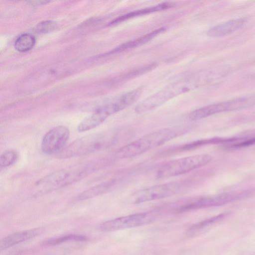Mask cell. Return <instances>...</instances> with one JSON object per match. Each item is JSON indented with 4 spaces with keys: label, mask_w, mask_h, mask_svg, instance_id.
Instances as JSON below:
<instances>
[{
    "label": "cell",
    "mask_w": 255,
    "mask_h": 255,
    "mask_svg": "<svg viewBox=\"0 0 255 255\" xmlns=\"http://www.w3.org/2000/svg\"><path fill=\"white\" fill-rule=\"evenodd\" d=\"M228 215V213H223L199 222L191 226L187 230V232L191 235L197 234L220 222Z\"/></svg>",
    "instance_id": "ac0fdd59"
},
{
    "label": "cell",
    "mask_w": 255,
    "mask_h": 255,
    "mask_svg": "<svg viewBox=\"0 0 255 255\" xmlns=\"http://www.w3.org/2000/svg\"><path fill=\"white\" fill-rule=\"evenodd\" d=\"M222 70L207 69L188 75L166 86L140 102L135 108L137 114L154 109L172 98L209 83L222 76Z\"/></svg>",
    "instance_id": "6da1fadb"
},
{
    "label": "cell",
    "mask_w": 255,
    "mask_h": 255,
    "mask_svg": "<svg viewBox=\"0 0 255 255\" xmlns=\"http://www.w3.org/2000/svg\"><path fill=\"white\" fill-rule=\"evenodd\" d=\"M117 138L116 134L111 131L87 135L70 143L58 153L57 157L69 158L92 153L112 145Z\"/></svg>",
    "instance_id": "277c9868"
},
{
    "label": "cell",
    "mask_w": 255,
    "mask_h": 255,
    "mask_svg": "<svg viewBox=\"0 0 255 255\" xmlns=\"http://www.w3.org/2000/svg\"><path fill=\"white\" fill-rule=\"evenodd\" d=\"M115 113L114 108L109 101L98 108L92 115L83 120L78 126V130L80 132H83L93 129Z\"/></svg>",
    "instance_id": "8fae6325"
},
{
    "label": "cell",
    "mask_w": 255,
    "mask_h": 255,
    "mask_svg": "<svg viewBox=\"0 0 255 255\" xmlns=\"http://www.w3.org/2000/svg\"><path fill=\"white\" fill-rule=\"evenodd\" d=\"M44 231V228L38 227L9 235L1 240L0 250L1 251L6 250L15 245L33 239L40 235Z\"/></svg>",
    "instance_id": "7c38bea8"
},
{
    "label": "cell",
    "mask_w": 255,
    "mask_h": 255,
    "mask_svg": "<svg viewBox=\"0 0 255 255\" xmlns=\"http://www.w3.org/2000/svg\"><path fill=\"white\" fill-rule=\"evenodd\" d=\"M189 129L187 126H176L147 133L120 148L116 155L121 158L134 157L186 133Z\"/></svg>",
    "instance_id": "3957f363"
},
{
    "label": "cell",
    "mask_w": 255,
    "mask_h": 255,
    "mask_svg": "<svg viewBox=\"0 0 255 255\" xmlns=\"http://www.w3.org/2000/svg\"><path fill=\"white\" fill-rule=\"evenodd\" d=\"M28 2L30 3V4H31L32 5L37 6V5H40L43 4H46V3H48L49 1H45V0H44V1L36 0V1H28Z\"/></svg>",
    "instance_id": "cb8c5ba5"
},
{
    "label": "cell",
    "mask_w": 255,
    "mask_h": 255,
    "mask_svg": "<svg viewBox=\"0 0 255 255\" xmlns=\"http://www.w3.org/2000/svg\"><path fill=\"white\" fill-rule=\"evenodd\" d=\"M211 160L210 155L201 154L171 160L159 167L156 177L165 179L182 175L206 165Z\"/></svg>",
    "instance_id": "5b68a950"
},
{
    "label": "cell",
    "mask_w": 255,
    "mask_h": 255,
    "mask_svg": "<svg viewBox=\"0 0 255 255\" xmlns=\"http://www.w3.org/2000/svg\"><path fill=\"white\" fill-rule=\"evenodd\" d=\"M117 180L112 179L95 185L81 193L77 197L79 200H85L105 193L112 189Z\"/></svg>",
    "instance_id": "2e32d148"
},
{
    "label": "cell",
    "mask_w": 255,
    "mask_h": 255,
    "mask_svg": "<svg viewBox=\"0 0 255 255\" xmlns=\"http://www.w3.org/2000/svg\"><path fill=\"white\" fill-rule=\"evenodd\" d=\"M157 216L154 211L135 213L106 221L100 225L99 229L109 232L139 227L152 223Z\"/></svg>",
    "instance_id": "52a82bcc"
},
{
    "label": "cell",
    "mask_w": 255,
    "mask_h": 255,
    "mask_svg": "<svg viewBox=\"0 0 255 255\" xmlns=\"http://www.w3.org/2000/svg\"><path fill=\"white\" fill-rule=\"evenodd\" d=\"M166 29V27H161L148 32L133 40L125 42L115 48L106 54L118 53L130 50L142 45Z\"/></svg>",
    "instance_id": "4fadbf2b"
},
{
    "label": "cell",
    "mask_w": 255,
    "mask_h": 255,
    "mask_svg": "<svg viewBox=\"0 0 255 255\" xmlns=\"http://www.w3.org/2000/svg\"><path fill=\"white\" fill-rule=\"evenodd\" d=\"M106 162L103 159L81 163L51 173L35 183L33 194L40 196L69 186L91 174Z\"/></svg>",
    "instance_id": "7a4b0ae2"
},
{
    "label": "cell",
    "mask_w": 255,
    "mask_h": 255,
    "mask_svg": "<svg viewBox=\"0 0 255 255\" xmlns=\"http://www.w3.org/2000/svg\"><path fill=\"white\" fill-rule=\"evenodd\" d=\"M241 105L238 98L209 105L196 109L189 115L191 121L199 120L213 115L229 111L240 110Z\"/></svg>",
    "instance_id": "30bf717a"
},
{
    "label": "cell",
    "mask_w": 255,
    "mask_h": 255,
    "mask_svg": "<svg viewBox=\"0 0 255 255\" xmlns=\"http://www.w3.org/2000/svg\"><path fill=\"white\" fill-rule=\"evenodd\" d=\"M57 26L56 22L52 20L43 21L38 23L35 28L38 33H46L54 30Z\"/></svg>",
    "instance_id": "603a6c76"
},
{
    "label": "cell",
    "mask_w": 255,
    "mask_h": 255,
    "mask_svg": "<svg viewBox=\"0 0 255 255\" xmlns=\"http://www.w3.org/2000/svg\"><path fill=\"white\" fill-rule=\"evenodd\" d=\"M87 240V238L83 235L69 234L61 236L56 238L48 239L43 243L45 246H51L57 245L68 241H84Z\"/></svg>",
    "instance_id": "ffe728a7"
},
{
    "label": "cell",
    "mask_w": 255,
    "mask_h": 255,
    "mask_svg": "<svg viewBox=\"0 0 255 255\" xmlns=\"http://www.w3.org/2000/svg\"><path fill=\"white\" fill-rule=\"evenodd\" d=\"M245 22V19L242 18L230 20L211 28L207 31V34L211 37H222L239 29Z\"/></svg>",
    "instance_id": "5bb4252c"
},
{
    "label": "cell",
    "mask_w": 255,
    "mask_h": 255,
    "mask_svg": "<svg viewBox=\"0 0 255 255\" xmlns=\"http://www.w3.org/2000/svg\"><path fill=\"white\" fill-rule=\"evenodd\" d=\"M174 5L173 2H164L154 6L131 11L115 18L109 23V25H115L133 17L167 9Z\"/></svg>",
    "instance_id": "9a60e30c"
},
{
    "label": "cell",
    "mask_w": 255,
    "mask_h": 255,
    "mask_svg": "<svg viewBox=\"0 0 255 255\" xmlns=\"http://www.w3.org/2000/svg\"><path fill=\"white\" fill-rule=\"evenodd\" d=\"M253 192V189L236 190L200 197L180 207L176 212L182 213L200 209L224 205L245 198Z\"/></svg>",
    "instance_id": "8992f818"
},
{
    "label": "cell",
    "mask_w": 255,
    "mask_h": 255,
    "mask_svg": "<svg viewBox=\"0 0 255 255\" xmlns=\"http://www.w3.org/2000/svg\"><path fill=\"white\" fill-rule=\"evenodd\" d=\"M35 37L28 33L20 35L14 42L15 49L19 52H25L31 50L35 44Z\"/></svg>",
    "instance_id": "d6986e66"
},
{
    "label": "cell",
    "mask_w": 255,
    "mask_h": 255,
    "mask_svg": "<svg viewBox=\"0 0 255 255\" xmlns=\"http://www.w3.org/2000/svg\"><path fill=\"white\" fill-rule=\"evenodd\" d=\"M183 185L182 182L173 181L144 189L133 195V203L139 204L172 196L180 192Z\"/></svg>",
    "instance_id": "ba28073f"
},
{
    "label": "cell",
    "mask_w": 255,
    "mask_h": 255,
    "mask_svg": "<svg viewBox=\"0 0 255 255\" xmlns=\"http://www.w3.org/2000/svg\"><path fill=\"white\" fill-rule=\"evenodd\" d=\"M233 140V137L223 138V137H212L210 138L192 141L181 146L176 147L174 149H171V152L173 150L174 152L185 151L196 148L198 147L204 145L210 144H218V143H229Z\"/></svg>",
    "instance_id": "e0dca14e"
},
{
    "label": "cell",
    "mask_w": 255,
    "mask_h": 255,
    "mask_svg": "<svg viewBox=\"0 0 255 255\" xmlns=\"http://www.w3.org/2000/svg\"><path fill=\"white\" fill-rule=\"evenodd\" d=\"M70 136L69 128L64 126H57L43 136L41 147L42 152L51 155L59 153L64 149Z\"/></svg>",
    "instance_id": "9c48e42d"
},
{
    "label": "cell",
    "mask_w": 255,
    "mask_h": 255,
    "mask_svg": "<svg viewBox=\"0 0 255 255\" xmlns=\"http://www.w3.org/2000/svg\"><path fill=\"white\" fill-rule=\"evenodd\" d=\"M18 158L17 153L14 150H7L0 156V167L5 168L14 164Z\"/></svg>",
    "instance_id": "44dd1931"
},
{
    "label": "cell",
    "mask_w": 255,
    "mask_h": 255,
    "mask_svg": "<svg viewBox=\"0 0 255 255\" xmlns=\"http://www.w3.org/2000/svg\"><path fill=\"white\" fill-rule=\"evenodd\" d=\"M255 144V136L251 137H240L238 140L228 144L230 148L238 149Z\"/></svg>",
    "instance_id": "7402d4cb"
}]
</instances>
